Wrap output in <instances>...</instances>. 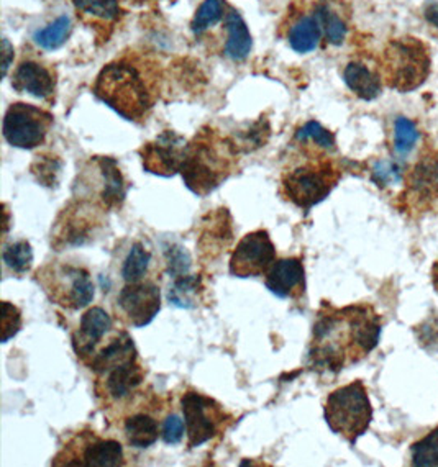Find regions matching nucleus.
I'll return each instance as SVG.
<instances>
[{
  "label": "nucleus",
  "mask_w": 438,
  "mask_h": 467,
  "mask_svg": "<svg viewBox=\"0 0 438 467\" xmlns=\"http://www.w3.org/2000/svg\"><path fill=\"white\" fill-rule=\"evenodd\" d=\"M10 55H14V48L10 47L8 40H4V76L7 74L8 66H10Z\"/></svg>",
  "instance_id": "ea45409f"
},
{
  "label": "nucleus",
  "mask_w": 438,
  "mask_h": 467,
  "mask_svg": "<svg viewBox=\"0 0 438 467\" xmlns=\"http://www.w3.org/2000/svg\"><path fill=\"white\" fill-rule=\"evenodd\" d=\"M381 335L380 318L370 306L327 308L314 325L308 359L316 369L339 372L371 353Z\"/></svg>",
  "instance_id": "f257e3e1"
},
{
  "label": "nucleus",
  "mask_w": 438,
  "mask_h": 467,
  "mask_svg": "<svg viewBox=\"0 0 438 467\" xmlns=\"http://www.w3.org/2000/svg\"><path fill=\"white\" fill-rule=\"evenodd\" d=\"M431 51L414 36L388 43L382 55V79L391 89L411 92L421 88L431 74Z\"/></svg>",
  "instance_id": "39448f33"
},
{
  "label": "nucleus",
  "mask_w": 438,
  "mask_h": 467,
  "mask_svg": "<svg viewBox=\"0 0 438 467\" xmlns=\"http://www.w3.org/2000/svg\"><path fill=\"white\" fill-rule=\"evenodd\" d=\"M88 366L96 374V394L106 403L130 399L145 380L139 351L127 331H115Z\"/></svg>",
  "instance_id": "7ed1b4c3"
},
{
  "label": "nucleus",
  "mask_w": 438,
  "mask_h": 467,
  "mask_svg": "<svg viewBox=\"0 0 438 467\" xmlns=\"http://www.w3.org/2000/svg\"><path fill=\"white\" fill-rule=\"evenodd\" d=\"M343 79L349 89L363 100H374L381 94V76L363 63H349L343 71Z\"/></svg>",
  "instance_id": "b1692460"
},
{
  "label": "nucleus",
  "mask_w": 438,
  "mask_h": 467,
  "mask_svg": "<svg viewBox=\"0 0 438 467\" xmlns=\"http://www.w3.org/2000/svg\"><path fill=\"white\" fill-rule=\"evenodd\" d=\"M373 181L378 186H390L401 181V171L390 161L378 162L373 170Z\"/></svg>",
  "instance_id": "e433bc0d"
},
{
  "label": "nucleus",
  "mask_w": 438,
  "mask_h": 467,
  "mask_svg": "<svg viewBox=\"0 0 438 467\" xmlns=\"http://www.w3.org/2000/svg\"><path fill=\"white\" fill-rule=\"evenodd\" d=\"M222 55L232 61H244L250 57L253 48L252 33L245 24L244 16L235 8H228L222 22Z\"/></svg>",
  "instance_id": "aec40b11"
},
{
  "label": "nucleus",
  "mask_w": 438,
  "mask_h": 467,
  "mask_svg": "<svg viewBox=\"0 0 438 467\" xmlns=\"http://www.w3.org/2000/svg\"><path fill=\"white\" fill-rule=\"evenodd\" d=\"M36 281L53 304L68 310L86 308L96 296L89 271L69 263H49L36 273Z\"/></svg>",
  "instance_id": "0eeeda50"
},
{
  "label": "nucleus",
  "mask_w": 438,
  "mask_h": 467,
  "mask_svg": "<svg viewBox=\"0 0 438 467\" xmlns=\"http://www.w3.org/2000/svg\"><path fill=\"white\" fill-rule=\"evenodd\" d=\"M92 90L125 120L141 123L154 107L156 79L146 63L125 57L102 67Z\"/></svg>",
  "instance_id": "f03ea898"
},
{
  "label": "nucleus",
  "mask_w": 438,
  "mask_h": 467,
  "mask_svg": "<svg viewBox=\"0 0 438 467\" xmlns=\"http://www.w3.org/2000/svg\"><path fill=\"white\" fill-rule=\"evenodd\" d=\"M153 261L151 250H148L145 243L135 242L131 244L127 258L123 259L122 277L127 284L130 282L145 281Z\"/></svg>",
  "instance_id": "cd10ccee"
},
{
  "label": "nucleus",
  "mask_w": 438,
  "mask_h": 467,
  "mask_svg": "<svg viewBox=\"0 0 438 467\" xmlns=\"http://www.w3.org/2000/svg\"><path fill=\"white\" fill-rule=\"evenodd\" d=\"M324 417L335 435L343 436L349 443H357L373 420V407L363 382L355 380L333 390L327 397Z\"/></svg>",
  "instance_id": "423d86ee"
},
{
  "label": "nucleus",
  "mask_w": 438,
  "mask_h": 467,
  "mask_svg": "<svg viewBox=\"0 0 438 467\" xmlns=\"http://www.w3.org/2000/svg\"><path fill=\"white\" fill-rule=\"evenodd\" d=\"M53 466L117 467L125 464L123 446L94 431L79 433L51 461Z\"/></svg>",
  "instance_id": "9d476101"
},
{
  "label": "nucleus",
  "mask_w": 438,
  "mask_h": 467,
  "mask_svg": "<svg viewBox=\"0 0 438 467\" xmlns=\"http://www.w3.org/2000/svg\"><path fill=\"white\" fill-rule=\"evenodd\" d=\"M90 164L96 170V178L100 182L99 189V199L100 203L106 209H115L120 207L125 195H127V182L123 179L122 171L114 158H106V156H98L94 158Z\"/></svg>",
  "instance_id": "a211bd4d"
},
{
  "label": "nucleus",
  "mask_w": 438,
  "mask_h": 467,
  "mask_svg": "<svg viewBox=\"0 0 438 467\" xmlns=\"http://www.w3.org/2000/svg\"><path fill=\"white\" fill-rule=\"evenodd\" d=\"M238 146L215 130H201L187 143L186 158L181 166V176L191 192L205 197L224 184L235 170Z\"/></svg>",
  "instance_id": "20e7f679"
},
{
  "label": "nucleus",
  "mask_w": 438,
  "mask_h": 467,
  "mask_svg": "<svg viewBox=\"0 0 438 467\" xmlns=\"http://www.w3.org/2000/svg\"><path fill=\"white\" fill-rule=\"evenodd\" d=\"M322 36H324L322 28L317 22V16L312 14V16H299L291 25L289 33H287V41L296 53L306 55V53L317 49Z\"/></svg>",
  "instance_id": "393cba45"
},
{
  "label": "nucleus",
  "mask_w": 438,
  "mask_h": 467,
  "mask_svg": "<svg viewBox=\"0 0 438 467\" xmlns=\"http://www.w3.org/2000/svg\"><path fill=\"white\" fill-rule=\"evenodd\" d=\"M187 141L176 131H162L160 137L140 150L143 168L151 174L170 178L181 172L186 158Z\"/></svg>",
  "instance_id": "4468645a"
},
{
  "label": "nucleus",
  "mask_w": 438,
  "mask_h": 467,
  "mask_svg": "<svg viewBox=\"0 0 438 467\" xmlns=\"http://www.w3.org/2000/svg\"><path fill=\"white\" fill-rule=\"evenodd\" d=\"M12 88L20 94L49 100L57 92V74L43 63L26 59L16 66L12 76Z\"/></svg>",
  "instance_id": "dca6fc26"
},
{
  "label": "nucleus",
  "mask_w": 438,
  "mask_h": 467,
  "mask_svg": "<svg viewBox=\"0 0 438 467\" xmlns=\"http://www.w3.org/2000/svg\"><path fill=\"white\" fill-rule=\"evenodd\" d=\"M266 289L279 298H299L306 290V269L297 258L276 261L266 275Z\"/></svg>",
  "instance_id": "f3484780"
},
{
  "label": "nucleus",
  "mask_w": 438,
  "mask_h": 467,
  "mask_svg": "<svg viewBox=\"0 0 438 467\" xmlns=\"http://www.w3.org/2000/svg\"><path fill=\"white\" fill-rule=\"evenodd\" d=\"M189 448H199L225 431L234 417L217 400L197 390H187L181 399Z\"/></svg>",
  "instance_id": "1a4fd4ad"
},
{
  "label": "nucleus",
  "mask_w": 438,
  "mask_h": 467,
  "mask_svg": "<svg viewBox=\"0 0 438 467\" xmlns=\"http://www.w3.org/2000/svg\"><path fill=\"white\" fill-rule=\"evenodd\" d=\"M296 141L297 143H314L317 148L325 150V151H335L337 143L332 131L324 129L318 121H308L302 129L297 130L296 133Z\"/></svg>",
  "instance_id": "7c9ffc66"
},
{
  "label": "nucleus",
  "mask_w": 438,
  "mask_h": 467,
  "mask_svg": "<svg viewBox=\"0 0 438 467\" xmlns=\"http://www.w3.org/2000/svg\"><path fill=\"white\" fill-rule=\"evenodd\" d=\"M186 433V423L178 415H170L162 423V441L166 444H179Z\"/></svg>",
  "instance_id": "c9c22d12"
},
{
  "label": "nucleus",
  "mask_w": 438,
  "mask_h": 467,
  "mask_svg": "<svg viewBox=\"0 0 438 467\" xmlns=\"http://www.w3.org/2000/svg\"><path fill=\"white\" fill-rule=\"evenodd\" d=\"M2 308H4V315H2V343H8V339L14 338L22 328V314L10 302H4Z\"/></svg>",
  "instance_id": "f704fd0d"
},
{
  "label": "nucleus",
  "mask_w": 438,
  "mask_h": 467,
  "mask_svg": "<svg viewBox=\"0 0 438 467\" xmlns=\"http://www.w3.org/2000/svg\"><path fill=\"white\" fill-rule=\"evenodd\" d=\"M276 263V246L266 230L245 234L230 256L228 271L235 277H260L268 275Z\"/></svg>",
  "instance_id": "f8f14e48"
},
{
  "label": "nucleus",
  "mask_w": 438,
  "mask_h": 467,
  "mask_svg": "<svg viewBox=\"0 0 438 467\" xmlns=\"http://www.w3.org/2000/svg\"><path fill=\"white\" fill-rule=\"evenodd\" d=\"M71 32H73L71 18L63 16L55 20L53 24L35 33L33 40L40 48L53 51V49L61 48L65 45L68 38L71 36Z\"/></svg>",
  "instance_id": "c85d7f7f"
},
{
  "label": "nucleus",
  "mask_w": 438,
  "mask_h": 467,
  "mask_svg": "<svg viewBox=\"0 0 438 467\" xmlns=\"http://www.w3.org/2000/svg\"><path fill=\"white\" fill-rule=\"evenodd\" d=\"M314 16H317L327 43L339 47L345 41L349 35V16L341 12L337 4H333L332 0H320L316 5Z\"/></svg>",
  "instance_id": "4be33fe9"
},
{
  "label": "nucleus",
  "mask_w": 438,
  "mask_h": 467,
  "mask_svg": "<svg viewBox=\"0 0 438 467\" xmlns=\"http://www.w3.org/2000/svg\"><path fill=\"white\" fill-rule=\"evenodd\" d=\"M114 333L112 317L102 306H92L82 315L79 328L73 333L74 353L82 363L89 364Z\"/></svg>",
  "instance_id": "2eb2a0df"
},
{
  "label": "nucleus",
  "mask_w": 438,
  "mask_h": 467,
  "mask_svg": "<svg viewBox=\"0 0 438 467\" xmlns=\"http://www.w3.org/2000/svg\"><path fill=\"white\" fill-rule=\"evenodd\" d=\"M115 310L123 323L133 328H145L162 310L160 285L151 281L127 284L117 296Z\"/></svg>",
  "instance_id": "ddd939ff"
},
{
  "label": "nucleus",
  "mask_w": 438,
  "mask_h": 467,
  "mask_svg": "<svg viewBox=\"0 0 438 467\" xmlns=\"http://www.w3.org/2000/svg\"><path fill=\"white\" fill-rule=\"evenodd\" d=\"M38 168L33 166V172L36 174L38 181H41L45 186H53L57 182V174L61 170V164L55 160H47V161H38Z\"/></svg>",
  "instance_id": "4c0bfd02"
},
{
  "label": "nucleus",
  "mask_w": 438,
  "mask_h": 467,
  "mask_svg": "<svg viewBox=\"0 0 438 467\" xmlns=\"http://www.w3.org/2000/svg\"><path fill=\"white\" fill-rule=\"evenodd\" d=\"M419 141V130L414 121L406 117H399L394 123V148L399 154H407Z\"/></svg>",
  "instance_id": "473e14b6"
},
{
  "label": "nucleus",
  "mask_w": 438,
  "mask_h": 467,
  "mask_svg": "<svg viewBox=\"0 0 438 467\" xmlns=\"http://www.w3.org/2000/svg\"><path fill=\"white\" fill-rule=\"evenodd\" d=\"M86 203L79 202L76 209H65L63 217L65 222H57V244H66V246H78L89 242L90 234H94L96 228V213L94 210L89 209L86 212Z\"/></svg>",
  "instance_id": "6ab92c4d"
},
{
  "label": "nucleus",
  "mask_w": 438,
  "mask_h": 467,
  "mask_svg": "<svg viewBox=\"0 0 438 467\" xmlns=\"http://www.w3.org/2000/svg\"><path fill=\"white\" fill-rule=\"evenodd\" d=\"M412 464L417 467L438 466V428L412 446Z\"/></svg>",
  "instance_id": "2f4dec72"
},
{
  "label": "nucleus",
  "mask_w": 438,
  "mask_h": 467,
  "mask_svg": "<svg viewBox=\"0 0 438 467\" xmlns=\"http://www.w3.org/2000/svg\"><path fill=\"white\" fill-rule=\"evenodd\" d=\"M2 261L16 275L28 273L33 266L32 244L25 240L5 244L2 251Z\"/></svg>",
  "instance_id": "c756f323"
},
{
  "label": "nucleus",
  "mask_w": 438,
  "mask_h": 467,
  "mask_svg": "<svg viewBox=\"0 0 438 467\" xmlns=\"http://www.w3.org/2000/svg\"><path fill=\"white\" fill-rule=\"evenodd\" d=\"M123 435L131 448L146 450L158 441L160 427L153 415L148 411H137L123 420Z\"/></svg>",
  "instance_id": "5701e85b"
},
{
  "label": "nucleus",
  "mask_w": 438,
  "mask_h": 467,
  "mask_svg": "<svg viewBox=\"0 0 438 467\" xmlns=\"http://www.w3.org/2000/svg\"><path fill=\"white\" fill-rule=\"evenodd\" d=\"M423 16L429 24L438 28V0H427L423 5Z\"/></svg>",
  "instance_id": "58836bf2"
},
{
  "label": "nucleus",
  "mask_w": 438,
  "mask_h": 467,
  "mask_svg": "<svg viewBox=\"0 0 438 467\" xmlns=\"http://www.w3.org/2000/svg\"><path fill=\"white\" fill-rule=\"evenodd\" d=\"M339 179L340 172L332 162L318 160L286 171L281 179V186L287 201L308 212L330 195Z\"/></svg>",
  "instance_id": "6e6552de"
},
{
  "label": "nucleus",
  "mask_w": 438,
  "mask_h": 467,
  "mask_svg": "<svg viewBox=\"0 0 438 467\" xmlns=\"http://www.w3.org/2000/svg\"><path fill=\"white\" fill-rule=\"evenodd\" d=\"M166 266H168V275L171 277H181L186 275L191 269V256L187 253L186 248L172 244L166 250Z\"/></svg>",
  "instance_id": "72a5a7b5"
},
{
  "label": "nucleus",
  "mask_w": 438,
  "mask_h": 467,
  "mask_svg": "<svg viewBox=\"0 0 438 467\" xmlns=\"http://www.w3.org/2000/svg\"><path fill=\"white\" fill-rule=\"evenodd\" d=\"M230 7L232 5H228L227 0H203L191 22V30L195 38L222 25Z\"/></svg>",
  "instance_id": "a878e982"
},
{
  "label": "nucleus",
  "mask_w": 438,
  "mask_h": 467,
  "mask_svg": "<svg viewBox=\"0 0 438 467\" xmlns=\"http://www.w3.org/2000/svg\"><path fill=\"white\" fill-rule=\"evenodd\" d=\"M74 8L82 22L94 26L98 32L109 28L122 20L123 10L119 0H73Z\"/></svg>",
  "instance_id": "412c9836"
},
{
  "label": "nucleus",
  "mask_w": 438,
  "mask_h": 467,
  "mask_svg": "<svg viewBox=\"0 0 438 467\" xmlns=\"http://www.w3.org/2000/svg\"><path fill=\"white\" fill-rule=\"evenodd\" d=\"M203 284L197 275H181L176 277L168 289V300L178 308H195L201 298Z\"/></svg>",
  "instance_id": "bb28decb"
},
{
  "label": "nucleus",
  "mask_w": 438,
  "mask_h": 467,
  "mask_svg": "<svg viewBox=\"0 0 438 467\" xmlns=\"http://www.w3.org/2000/svg\"><path fill=\"white\" fill-rule=\"evenodd\" d=\"M127 2H130V4H135V5H139V4H145L148 0H127Z\"/></svg>",
  "instance_id": "a19ab883"
},
{
  "label": "nucleus",
  "mask_w": 438,
  "mask_h": 467,
  "mask_svg": "<svg viewBox=\"0 0 438 467\" xmlns=\"http://www.w3.org/2000/svg\"><path fill=\"white\" fill-rule=\"evenodd\" d=\"M53 115L32 104H12L4 117V138L8 145L20 150H35L45 143Z\"/></svg>",
  "instance_id": "9b49d317"
}]
</instances>
